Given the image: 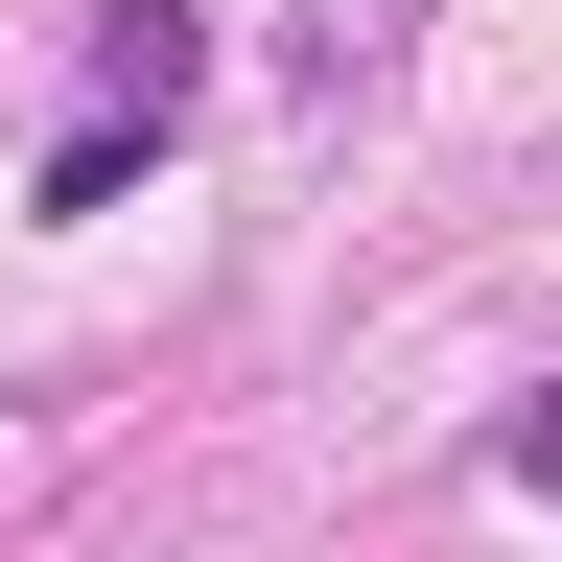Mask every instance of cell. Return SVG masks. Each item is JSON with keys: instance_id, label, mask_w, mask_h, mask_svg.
Masks as SVG:
<instances>
[{"instance_id": "7a4b0ae2", "label": "cell", "mask_w": 562, "mask_h": 562, "mask_svg": "<svg viewBox=\"0 0 562 562\" xmlns=\"http://www.w3.org/2000/svg\"><path fill=\"white\" fill-rule=\"evenodd\" d=\"M492 469H516V492H562V398H516V422H492Z\"/></svg>"}, {"instance_id": "6da1fadb", "label": "cell", "mask_w": 562, "mask_h": 562, "mask_svg": "<svg viewBox=\"0 0 562 562\" xmlns=\"http://www.w3.org/2000/svg\"><path fill=\"white\" fill-rule=\"evenodd\" d=\"M188 94H211V0H94V117L165 140Z\"/></svg>"}]
</instances>
